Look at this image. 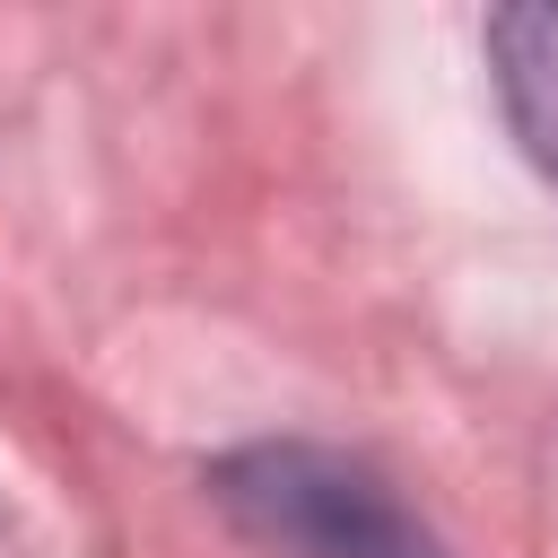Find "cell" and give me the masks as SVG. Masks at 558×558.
<instances>
[{
    "mask_svg": "<svg viewBox=\"0 0 558 558\" xmlns=\"http://www.w3.org/2000/svg\"><path fill=\"white\" fill-rule=\"evenodd\" d=\"M480 52L523 157L558 183V0H506L480 17Z\"/></svg>",
    "mask_w": 558,
    "mask_h": 558,
    "instance_id": "7a4b0ae2",
    "label": "cell"
},
{
    "mask_svg": "<svg viewBox=\"0 0 558 558\" xmlns=\"http://www.w3.org/2000/svg\"><path fill=\"white\" fill-rule=\"evenodd\" d=\"M209 506L253 558H453L366 453L323 436H253L218 453Z\"/></svg>",
    "mask_w": 558,
    "mask_h": 558,
    "instance_id": "6da1fadb",
    "label": "cell"
}]
</instances>
